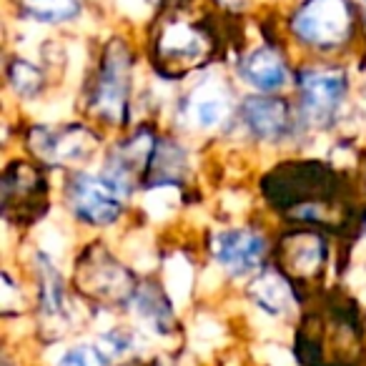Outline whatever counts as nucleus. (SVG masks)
<instances>
[{"mask_svg":"<svg viewBox=\"0 0 366 366\" xmlns=\"http://www.w3.org/2000/svg\"><path fill=\"white\" fill-rule=\"evenodd\" d=\"M46 178L33 163L18 161L8 166L6 176H3V209L6 216L13 219L16 216L18 224L38 219L46 211Z\"/></svg>","mask_w":366,"mask_h":366,"instance_id":"obj_10","label":"nucleus"},{"mask_svg":"<svg viewBox=\"0 0 366 366\" xmlns=\"http://www.w3.org/2000/svg\"><path fill=\"white\" fill-rule=\"evenodd\" d=\"M279 271L289 279L291 286H309L319 284L329 259V249L319 231L314 229H291L284 234L279 244Z\"/></svg>","mask_w":366,"mask_h":366,"instance_id":"obj_9","label":"nucleus"},{"mask_svg":"<svg viewBox=\"0 0 366 366\" xmlns=\"http://www.w3.org/2000/svg\"><path fill=\"white\" fill-rule=\"evenodd\" d=\"M239 76L259 93L281 91L291 78L286 58L271 46H259L246 53L239 63Z\"/></svg>","mask_w":366,"mask_h":366,"instance_id":"obj_16","label":"nucleus"},{"mask_svg":"<svg viewBox=\"0 0 366 366\" xmlns=\"http://www.w3.org/2000/svg\"><path fill=\"white\" fill-rule=\"evenodd\" d=\"M364 96H366V86H364Z\"/></svg>","mask_w":366,"mask_h":366,"instance_id":"obj_24","label":"nucleus"},{"mask_svg":"<svg viewBox=\"0 0 366 366\" xmlns=\"http://www.w3.org/2000/svg\"><path fill=\"white\" fill-rule=\"evenodd\" d=\"M66 194L73 216L88 226H111L123 211L121 191L108 176L76 171L68 178Z\"/></svg>","mask_w":366,"mask_h":366,"instance_id":"obj_8","label":"nucleus"},{"mask_svg":"<svg viewBox=\"0 0 366 366\" xmlns=\"http://www.w3.org/2000/svg\"><path fill=\"white\" fill-rule=\"evenodd\" d=\"M93 136L83 126H66V128H41L33 133V148L41 158L51 163H71L83 161L93 153Z\"/></svg>","mask_w":366,"mask_h":366,"instance_id":"obj_14","label":"nucleus"},{"mask_svg":"<svg viewBox=\"0 0 366 366\" xmlns=\"http://www.w3.org/2000/svg\"><path fill=\"white\" fill-rule=\"evenodd\" d=\"M354 0H301L289 21L291 36L319 53L344 48L356 31Z\"/></svg>","mask_w":366,"mask_h":366,"instance_id":"obj_4","label":"nucleus"},{"mask_svg":"<svg viewBox=\"0 0 366 366\" xmlns=\"http://www.w3.org/2000/svg\"><path fill=\"white\" fill-rule=\"evenodd\" d=\"M61 366H106V359L93 346H73L66 356L61 359Z\"/></svg>","mask_w":366,"mask_h":366,"instance_id":"obj_21","label":"nucleus"},{"mask_svg":"<svg viewBox=\"0 0 366 366\" xmlns=\"http://www.w3.org/2000/svg\"><path fill=\"white\" fill-rule=\"evenodd\" d=\"M241 121L261 141H279V138L289 136L294 128V113L284 98L261 93V96L244 98Z\"/></svg>","mask_w":366,"mask_h":366,"instance_id":"obj_13","label":"nucleus"},{"mask_svg":"<svg viewBox=\"0 0 366 366\" xmlns=\"http://www.w3.org/2000/svg\"><path fill=\"white\" fill-rule=\"evenodd\" d=\"M133 58L123 38H113L106 43L101 61L96 68V78L88 93V108L98 121L108 126H123L128 121V101H131Z\"/></svg>","mask_w":366,"mask_h":366,"instance_id":"obj_5","label":"nucleus"},{"mask_svg":"<svg viewBox=\"0 0 366 366\" xmlns=\"http://www.w3.org/2000/svg\"><path fill=\"white\" fill-rule=\"evenodd\" d=\"M76 284L78 291L108 306L131 304L138 291L133 274L106 246H96L83 259H78Z\"/></svg>","mask_w":366,"mask_h":366,"instance_id":"obj_6","label":"nucleus"},{"mask_svg":"<svg viewBox=\"0 0 366 366\" xmlns=\"http://www.w3.org/2000/svg\"><path fill=\"white\" fill-rule=\"evenodd\" d=\"M156 3H163V6H168V3H176V0H156Z\"/></svg>","mask_w":366,"mask_h":366,"instance_id":"obj_23","label":"nucleus"},{"mask_svg":"<svg viewBox=\"0 0 366 366\" xmlns=\"http://www.w3.org/2000/svg\"><path fill=\"white\" fill-rule=\"evenodd\" d=\"M354 8H356V16H359L361 31L366 33V0H354Z\"/></svg>","mask_w":366,"mask_h":366,"instance_id":"obj_22","label":"nucleus"},{"mask_svg":"<svg viewBox=\"0 0 366 366\" xmlns=\"http://www.w3.org/2000/svg\"><path fill=\"white\" fill-rule=\"evenodd\" d=\"M156 146L158 138L151 131L133 133L131 138H126V141L116 146V151L108 158V171L103 176L111 178L121 194H128L143 176H148Z\"/></svg>","mask_w":366,"mask_h":366,"instance_id":"obj_11","label":"nucleus"},{"mask_svg":"<svg viewBox=\"0 0 366 366\" xmlns=\"http://www.w3.org/2000/svg\"><path fill=\"white\" fill-rule=\"evenodd\" d=\"M361 329L351 301L329 299L324 314H309L299 326V359L306 366H359Z\"/></svg>","mask_w":366,"mask_h":366,"instance_id":"obj_2","label":"nucleus"},{"mask_svg":"<svg viewBox=\"0 0 366 366\" xmlns=\"http://www.w3.org/2000/svg\"><path fill=\"white\" fill-rule=\"evenodd\" d=\"M231 108V91L226 86L224 78H204L194 91L186 98V111H189V118L196 123L199 128H206V131H214L221 123H226Z\"/></svg>","mask_w":366,"mask_h":366,"instance_id":"obj_15","label":"nucleus"},{"mask_svg":"<svg viewBox=\"0 0 366 366\" xmlns=\"http://www.w3.org/2000/svg\"><path fill=\"white\" fill-rule=\"evenodd\" d=\"M194 0H176L163 6L153 33V63L166 78H183L191 71L206 66L216 51L211 31L191 16Z\"/></svg>","mask_w":366,"mask_h":366,"instance_id":"obj_3","label":"nucleus"},{"mask_svg":"<svg viewBox=\"0 0 366 366\" xmlns=\"http://www.w3.org/2000/svg\"><path fill=\"white\" fill-rule=\"evenodd\" d=\"M131 304L136 306L141 321H146V324L153 326V331H158V334H161V331H168L171 319H173V311H171V306L166 304V299H163L158 286H153V284L138 286Z\"/></svg>","mask_w":366,"mask_h":366,"instance_id":"obj_18","label":"nucleus"},{"mask_svg":"<svg viewBox=\"0 0 366 366\" xmlns=\"http://www.w3.org/2000/svg\"><path fill=\"white\" fill-rule=\"evenodd\" d=\"M8 78H11V86L16 88L21 96H36L43 86V73L38 66L28 61H13L11 68H8Z\"/></svg>","mask_w":366,"mask_h":366,"instance_id":"obj_20","label":"nucleus"},{"mask_svg":"<svg viewBox=\"0 0 366 366\" xmlns=\"http://www.w3.org/2000/svg\"><path fill=\"white\" fill-rule=\"evenodd\" d=\"M299 86V108L304 121L316 128H326L339 116L349 91V76L336 66H309L296 76Z\"/></svg>","mask_w":366,"mask_h":366,"instance_id":"obj_7","label":"nucleus"},{"mask_svg":"<svg viewBox=\"0 0 366 366\" xmlns=\"http://www.w3.org/2000/svg\"><path fill=\"white\" fill-rule=\"evenodd\" d=\"M18 8L31 21L58 26V23L76 21L83 11V3L81 0H18Z\"/></svg>","mask_w":366,"mask_h":366,"instance_id":"obj_17","label":"nucleus"},{"mask_svg":"<svg viewBox=\"0 0 366 366\" xmlns=\"http://www.w3.org/2000/svg\"><path fill=\"white\" fill-rule=\"evenodd\" d=\"M266 196L289 219L336 229L344 224L341 178L324 163H286L264 181Z\"/></svg>","mask_w":366,"mask_h":366,"instance_id":"obj_1","label":"nucleus"},{"mask_svg":"<svg viewBox=\"0 0 366 366\" xmlns=\"http://www.w3.org/2000/svg\"><path fill=\"white\" fill-rule=\"evenodd\" d=\"M291 289H294V286L289 284V279L276 269V271H266V274L256 281L254 296L261 309L271 311V314H281V311L289 306Z\"/></svg>","mask_w":366,"mask_h":366,"instance_id":"obj_19","label":"nucleus"},{"mask_svg":"<svg viewBox=\"0 0 366 366\" xmlns=\"http://www.w3.org/2000/svg\"><path fill=\"white\" fill-rule=\"evenodd\" d=\"M211 254L229 274L244 276L261 266L266 256V239L249 229H226L214 234Z\"/></svg>","mask_w":366,"mask_h":366,"instance_id":"obj_12","label":"nucleus"}]
</instances>
